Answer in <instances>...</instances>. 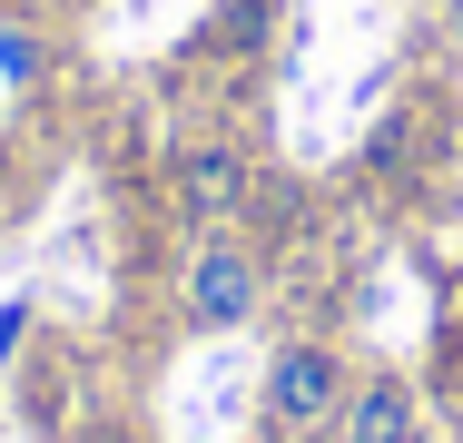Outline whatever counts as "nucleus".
<instances>
[{
  "instance_id": "7ed1b4c3",
  "label": "nucleus",
  "mask_w": 463,
  "mask_h": 443,
  "mask_svg": "<svg viewBox=\"0 0 463 443\" xmlns=\"http://www.w3.org/2000/svg\"><path fill=\"white\" fill-rule=\"evenodd\" d=\"M168 187H178V207L197 217V237H207V227H227V217L247 207L257 177H247V148H237V138H187L178 168H168Z\"/></svg>"
},
{
  "instance_id": "39448f33",
  "label": "nucleus",
  "mask_w": 463,
  "mask_h": 443,
  "mask_svg": "<svg viewBox=\"0 0 463 443\" xmlns=\"http://www.w3.org/2000/svg\"><path fill=\"white\" fill-rule=\"evenodd\" d=\"M40 80H50V40H40L30 20H0V89H20V99H30Z\"/></svg>"
},
{
  "instance_id": "f03ea898",
  "label": "nucleus",
  "mask_w": 463,
  "mask_h": 443,
  "mask_svg": "<svg viewBox=\"0 0 463 443\" xmlns=\"http://www.w3.org/2000/svg\"><path fill=\"white\" fill-rule=\"evenodd\" d=\"M257 296H267V276H257V257H247L227 227H207V237L187 247V266H178V316L197 325V335H237V325L257 316Z\"/></svg>"
},
{
  "instance_id": "f257e3e1",
  "label": "nucleus",
  "mask_w": 463,
  "mask_h": 443,
  "mask_svg": "<svg viewBox=\"0 0 463 443\" xmlns=\"http://www.w3.org/2000/svg\"><path fill=\"white\" fill-rule=\"evenodd\" d=\"M345 394H355L345 354H335V345H316V335H296V345H277V354H267V384H257V424H267L277 443L335 434Z\"/></svg>"
},
{
  "instance_id": "20e7f679",
  "label": "nucleus",
  "mask_w": 463,
  "mask_h": 443,
  "mask_svg": "<svg viewBox=\"0 0 463 443\" xmlns=\"http://www.w3.org/2000/svg\"><path fill=\"white\" fill-rule=\"evenodd\" d=\"M335 443H424V404L404 374H355L345 414H335Z\"/></svg>"
}]
</instances>
